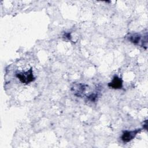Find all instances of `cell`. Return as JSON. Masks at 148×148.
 Masks as SVG:
<instances>
[{
  "mask_svg": "<svg viewBox=\"0 0 148 148\" xmlns=\"http://www.w3.org/2000/svg\"><path fill=\"white\" fill-rule=\"evenodd\" d=\"M140 129H137L133 131H125L123 132L121 139L124 142H128L132 140L136 135L140 131Z\"/></svg>",
  "mask_w": 148,
  "mask_h": 148,
  "instance_id": "obj_2",
  "label": "cell"
},
{
  "mask_svg": "<svg viewBox=\"0 0 148 148\" xmlns=\"http://www.w3.org/2000/svg\"><path fill=\"white\" fill-rule=\"evenodd\" d=\"M97 95L96 94H91L90 96L88 97V99L91 101H94L97 99Z\"/></svg>",
  "mask_w": 148,
  "mask_h": 148,
  "instance_id": "obj_6",
  "label": "cell"
},
{
  "mask_svg": "<svg viewBox=\"0 0 148 148\" xmlns=\"http://www.w3.org/2000/svg\"><path fill=\"white\" fill-rule=\"evenodd\" d=\"M16 76L21 83L25 84H28L32 82H34L35 79L33 75L32 68H31L27 71L16 73Z\"/></svg>",
  "mask_w": 148,
  "mask_h": 148,
  "instance_id": "obj_1",
  "label": "cell"
},
{
  "mask_svg": "<svg viewBox=\"0 0 148 148\" xmlns=\"http://www.w3.org/2000/svg\"><path fill=\"white\" fill-rule=\"evenodd\" d=\"M108 86L113 89L121 88L123 87V80L120 77L115 76L112 82L108 83Z\"/></svg>",
  "mask_w": 148,
  "mask_h": 148,
  "instance_id": "obj_4",
  "label": "cell"
},
{
  "mask_svg": "<svg viewBox=\"0 0 148 148\" xmlns=\"http://www.w3.org/2000/svg\"><path fill=\"white\" fill-rule=\"evenodd\" d=\"M128 40L132 43L138 45L141 40V36L138 34H133L129 36Z\"/></svg>",
  "mask_w": 148,
  "mask_h": 148,
  "instance_id": "obj_5",
  "label": "cell"
},
{
  "mask_svg": "<svg viewBox=\"0 0 148 148\" xmlns=\"http://www.w3.org/2000/svg\"><path fill=\"white\" fill-rule=\"evenodd\" d=\"M85 85L81 83L75 84L72 87L73 93L77 97H82L85 91Z\"/></svg>",
  "mask_w": 148,
  "mask_h": 148,
  "instance_id": "obj_3",
  "label": "cell"
}]
</instances>
